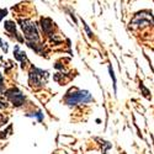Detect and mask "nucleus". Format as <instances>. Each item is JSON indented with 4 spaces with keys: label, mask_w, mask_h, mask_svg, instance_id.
<instances>
[{
    "label": "nucleus",
    "mask_w": 154,
    "mask_h": 154,
    "mask_svg": "<svg viewBox=\"0 0 154 154\" xmlns=\"http://www.w3.org/2000/svg\"><path fill=\"white\" fill-rule=\"evenodd\" d=\"M91 95L89 94V91H76L74 94H68L66 96V102L68 105H76V104H83V102H89L91 101Z\"/></svg>",
    "instance_id": "obj_1"
},
{
    "label": "nucleus",
    "mask_w": 154,
    "mask_h": 154,
    "mask_svg": "<svg viewBox=\"0 0 154 154\" xmlns=\"http://www.w3.org/2000/svg\"><path fill=\"white\" fill-rule=\"evenodd\" d=\"M48 78V74L47 72H43L41 69H37L33 68V70L30 73V84L31 85H45Z\"/></svg>",
    "instance_id": "obj_2"
},
{
    "label": "nucleus",
    "mask_w": 154,
    "mask_h": 154,
    "mask_svg": "<svg viewBox=\"0 0 154 154\" xmlns=\"http://www.w3.org/2000/svg\"><path fill=\"white\" fill-rule=\"evenodd\" d=\"M21 29L26 36V38L29 41H37L38 40V32L37 29L35 26V23H32L31 21H22L21 22Z\"/></svg>",
    "instance_id": "obj_3"
},
{
    "label": "nucleus",
    "mask_w": 154,
    "mask_h": 154,
    "mask_svg": "<svg viewBox=\"0 0 154 154\" xmlns=\"http://www.w3.org/2000/svg\"><path fill=\"white\" fill-rule=\"evenodd\" d=\"M8 96H9V99L11 100V102L15 106H21L23 104V101H25L23 95L20 91H17V90H10V91H8Z\"/></svg>",
    "instance_id": "obj_4"
},
{
    "label": "nucleus",
    "mask_w": 154,
    "mask_h": 154,
    "mask_svg": "<svg viewBox=\"0 0 154 154\" xmlns=\"http://www.w3.org/2000/svg\"><path fill=\"white\" fill-rule=\"evenodd\" d=\"M109 70H110V74H111V78L113 80V89H115V91H116V78H115V74H113V70L111 69V67H109Z\"/></svg>",
    "instance_id": "obj_5"
},
{
    "label": "nucleus",
    "mask_w": 154,
    "mask_h": 154,
    "mask_svg": "<svg viewBox=\"0 0 154 154\" xmlns=\"http://www.w3.org/2000/svg\"><path fill=\"white\" fill-rule=\"evenodd\" d=\"M6 14V10H0V20H2Z\"/></svg>",
    "instance_id": "obj_6"
},
{
    "label": "nucleus",
    "mask_w": 154,
    "mask_h": 154,
    "mask_svg": "<svg viewBox=\"0 0 154 154\" xmlns=\"http://www.w3.org/2000/svg\"><path fill=\"white\" fill-rule=\"evenodd\" d=\"M3 46V42H2V40H0V47H2Z\"/></svg>",
    "instance_id": "obj_7"
}]
</instances>
